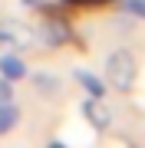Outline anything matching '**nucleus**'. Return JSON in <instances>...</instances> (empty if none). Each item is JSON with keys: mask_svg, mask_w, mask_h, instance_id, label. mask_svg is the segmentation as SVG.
I'll return each mask as SVG.
<instances>
[{"mask_svg": "<svg viewBox=\"0 0 145 148\" xmlns=\"http://www.w3.org/2000/svg\"><path fill=\"white\" fill-rule=\"evenodd\" d=\"M106 82L119 92H132L135 82H139V59H135L132 49H112L106 56Z\"/></svg>", "mask_w": 145, "mask_h": 148, "instance_id": "obj_1", "label": "nucleus"}, {"mask_svg": "<svg viewBox=\"0 0 145 148\" xmlns=\"http://www.w3.org/2000/svg\"><path fill=\"white\" fill-rule=\"evenodd\" d=\"M0 46L7 49H30L36 46V30L23 20H0Z\"/></svg>", "mask_w": 145, "mask_h": 148, "instance_id": "obj_2", "label": "nucleus"}, {"mask_svg": "<svg viewBox=\"0 0 145 148\" xmlns=\"http://www.w3.org/2000/svg\"><path fill=\"white\" fill-rule=\"evenodd\" d=\"M82 119L89 122V128H96L99 135H106L109 128H112V122H115V112H112V106H109L102 95H89V99L82 102Z\"/></svg>", "mask_w": 145, "mask_h": 148, "instance_id": "obj_3", "label": "nucleus"}, {"mask_svg": "<svg viewBox=\"0 0 145 148\" xmlns=\"http://www.w3.org/2000/svg\"><path fill=\"white\" fill-rule=\"evenodd\" d=\"M0 76H3V79H10V82L23 79V76H27V63H23L20 56H13V53L0 56Z\"/></svg>", "mask_w": 145, "mask_h": 148, "instance_id": "obj_4", "label": "nucleus"}, {"mask_svg": "<svg viewBox=\"0 0 145 148\" xmlns=\"http://www.w3.org/2000/svg\"><path fill=\"white\" fill-rule=\"evenodd\" d=\"M16 122H20V109L13 102H0V135H7L10 128H16Z\"/></svg>", "mask_w": 145, "mask_h": 148, "instance_id": "obj_5", "label": "nucleus"}, {"mask_svg": "<svg viewBox=\"0 0 145 148\" xmlns=\"http://www.w3.org/2000/svg\"><path fill=\"white\" fill-rule=\"evenodd\" d=\"M66 36H69V33H66V27H63L59 20H49L46 27H43V40H46V46H63Z\"/></svg>", "mask_w": 145, "mask_h": 148, "instance_id": "obj_6", "label": "nucleus"}, {"mask_svg": "<svg viewBox=\"0 0 145 148\" xmlns=\"http://www.w3.org/2000/svg\"><path fill=\"white\" fill-rule=\"evenodd\" d=\"M76 79L86 86V92H89V95H106V82L96 79L92 73H86V69H79V73H76Z\"/></svg>", "mask_w": 145, "mask_h": 148, "instance_id": "obj_7", "label": "nucleus"}, {"mask_svg": "<svg viewBox=\"0 0 145 148\" xmlns=\"http://www.w3.org/2000/svg\"><path fill=\"white\" fill-rule=\"evenodd\" d=\"M33 86H36L40 92H49V95L59 92V79H53V76H46V73H36V76H33Z\"/></svg>", "mask_w": 145, "mask_h": 148, "instance_id": "obj_8", "label": "nucleus"}, {"mask_svg": "<svg viewBox=\"0 0 145 148\" xmlns=\"http://www.w3.org/2000/svg\"><path fill=\"white\" fill-rule=\"evenodd\" d=\"M10 99H13V82L0 76V102H10Z\"/></svg>", "mask_w": 145, "mask_h": 148, "instance_id": "obj_9", "label": "nucleus"}, {"mask_svg": "<svg viewBox=\"0 0 145 148\" xmlns=\"http://www.w3.org/2000/svg\"><path fill=\"white\" fill-rule=\"evenodd\" d=\"M125 10H129V13H135V16H145V0H125Z\"/></svg>", "mask_w": 145, "mask_h": 148, "instance_id": "obj_10", "label": "nucleus"}]
</instances>
